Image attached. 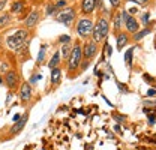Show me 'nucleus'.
I'll list each match as a JSON object with an SVG mask.
<instances>
[{
  "label": "nucleus",
  "instance_id": "nucleus-8",
  "mask_svg": "<svg viewBox=\"0 0 156 150\" xmlns=\"http://www.w3.org/2000/svg\"><path fill=\"white\" fill-rule=\"evenodd\" d=\"M96 51H98V45L95 42H87V44L84 45V57H86L87 60H89L90 57L95 56Z\"/></svg>",
  "mask_w": 156,
  "mask_h": 150
},
{
  "label": "nucleus",
  "instance_id": "nucleus-16",
  "mask_svg": "<svg viewBox=\"0 0 156 150\" xmlns=\"http://www.w3.org/2000/svg\"><path fill=\"white\" fill-rule=\"evenodd\" d=\"M128 42V36L125 35V33H122V35H119V38H117V48L119 50H122L123 48V45Z\"/></svg>",
  "mask_w": 156,
  "mask_h": 150
},
{
  "label": "nucleus",
  "instance_id": "nucleus-1",
  "mask_svg": "<svg viewBox=\"0 0 156 150\" xmlns=\"http://www.w3.org/2000/svg\"><path fill=\"white\" fill-rule=\"evenodd\" d=\"M93 39H95V42H99V41H102L104 38L107 36V33H108V23L105 21V20H99L96 23V26L93 27Z\"/></svg>",
  "mask_w": 156,
  "mask_h": 150
},
{
  "label": "nucleus",
  "instance_id": "nucleus-2",
  "mask_svg": "<svg viewBox=\"0 0 156 150\" xmlns=\"http://www.w3.org/2000/svg\"><path fill=\"white\" fill-rule=\"evenodd\" d=\"M81 57H83V50H81L80 45H77V47L71 51V54H69V69H71V71L77 69L78 66H80Z\"/></svg>",
  "mask_w": 156,
  "mask_h": 150
},
{
  "label": "nucleus",
  "instance_id": "nucleus-31",
  "mask_svg": "<svg viewBox=\"0 0 156 150\" xmlns=\"http://www.w3.org/2000/svg\"><path fill=\"white\" fill-rule=\"evenodd\" d=\"M110 2H111L113 6H119V3H120V0H110Z\"/></svg>",
  "mask_w": 156,
  "mask_h": 150
},
{
  "label": "nucleus",
  "instance_id": "nucleus-15",
  "mask_svg": "<svg viewBox=\"0 0 156 150\" xmlns=\"http://www.w3.org/2000/svg\"><path fill=\"white\" fill-rule=\"evenodd\" d=\"M24 6H26L24 2H15V3L12 5V9H11V11H12L14 14H20V12L24 9Z\"/></svg>",
  "mask_w": 156,
  "mask_h": 150
},
{
  "label": "nucleus",
  "instance_id": "nucleus-26",
  "mask_svg": "<svg viewBox=\"0 0 156 150\" xmlns=\"http://www.w3.org/2000/svg\"><path fill=\"white\" fill-rule=\"evenodd\" d=\"M122 18L125 20V23H126V21H128V20H129V14H128V12H125V11H123V12H122Z\"/></svg>",
  "mask_w": 156,
  "mask_h": 150
},
{
  "label": "nucleus",
  "instance_id": "nucleus-32",
  "mask_svg": "<svg viewBox=\"0 0 156 150\" xmlns=\"http://www.w3.org/2000/svg\"><path fill=\"white\" fill-rule=\"evenodd\" d=\"M105 48H107V54H108V56H111V48H110V45H108V44L105 45Z\"/></svg>",
  "mask_w": 156,
  "mask_h": 150
},
{
  "label": "nucleus",
  "instance_id": "nucleus-33",
  "mask_svg": "<svg viewBox=\"0 0 156 150\" xmlns=\"http://www.w3.org/2000/svg\"><path fill=\"white\" fill-rule=\"evenodd\" d=\"M134 2H136V3H140V5H146L149 0H134Z\"/></svg>",
  "mask_w": 156,
  "mask_h": 150
},
{
  "label": "nucleus",
  "instance_id": "nucleus-34",
  "mask_svg": "<svg viewBox=\"0 0 156 150\" xmlns=\"http://www.w3.org/2000/svg\"><path fill=\"white\" fill-rule=\"evenodd\" d=\"M20 117H21L20 114H15V116H14V122H18V120H20Z\"/></svg>",
  "mask_w": 156,
  "mask_h": 150
},
{
  "label": "nucleus",
  "instance_id": "nucleus-36",
  "mask_svg": "<svg viewBox=\"0 0 156 150\" xmlns=\"http://www.w3.org/2000/svg\"><path fill=\"white\" fill-rule=\"evenodd\" d=\"M116 120L117 122H123V117L122 116H116Z\"/></svg>",
  "mask_w": 156,
  "mask_h": 150
},
{
  "label": "nucleus",
  "instance_id": "nucleus-22",
  "mask_svg": "<svg viewBox=\"0 0 156 150\" xmlns=\"http://www.w3.org/2000/svg\"><path fill=\"white\" fill-rule=\"evenodd\" d=\"M54 12H56V5H48V8H47V14L51 15V14H54Z\"/></svg>",
  "mask_w": 156,
  "mask_h": 150
},
{
  "label": "nucleus",
  "instance_id": "nucleus-30",
  "mask_svg": "<svg viewBox=\"0 0 156 150\" xmlns=\"http://www.w3.org/2000/svg\"><path fill=\"white\" fill-rule=\"evenodd\" d=\"M149 17H150L149 14H144V15H143V21H144V23H149V21H147V20H149Z\"/></svg>",
  "mask_w": 156,
  "mask_h": 150
},
{
  "label": "nucleus",
  "instance_id": "nucleus-13",
  "mask_svg": "<svg viewBox=\"0 0 156 150\" xmlns=\"http://www.w3.org/2000/svg\"><path fill=\"white\" fill-rule=\"evenodd\" d=\"M126 27H128V30H129V32H136V30H138V27H140V24L136 23L135 18L129 17V20L126 21Z\"/></svg>",
  "mask_w": 156,
  "mask_h": 150
},
{
  "label": "nucleus",
  "instance_id": "nucleus-39",
  "mask_svg": "<svg viewBox=\"0 0 156 150\" xmlns=\"http://www.w3.org/2000/svg\"><path fill=\"white\" fill-rule=\"evenodd\" d=\"M0 83H2V77H0Z\"/></svg>",
  "mask_w": 156,
  "mask_h": 150
},
{
  "label": "nucleus",
  "instance_id": "nucleus-12",
  "mask_svg": "<svg viewBox=\"0 0 156 150\" xmlns=\"http://www.w3.org/2000/svg\"><path fill=\"white\" fill-rule=\"evenodd\" d=\"M60 78H62V71L58 68L51 69V84L53 86H57L58 83H60Z\"/></svg>",
  "mask_w": 156,
  "mask_h": 150
},
{
  "label": "nucleus",
  "instance_id": "nucleus-21",
  "mask_svg": "<svg viewBox=\"0 0 156 150\" xmlns=\"http://www.w3.org/2000/svg\"><path fill=\"white\" fill-rule=\"evenodd\" d=\"M62 54H63L65 59H69V54H71V53H69V47H68V44L63 45V48H62Z\"/></svg>",
  "mask_w": 156,
  "mask_h": 150
},
{
  "label": "nucleus",
  "instance_id": "nucleus-40",
  "mask_svg": "<svg viewBox=\"0 0 156 150\" xmlns=\"http://www.w3.org/2000/svg\"><path fill=\"white\" fill-rule=\"evenodd\" d=\"M0 42H2V41H0Z\"/></svg>",
  "mask_w": 156,
  "mask_h": 150
},
{
  "label": "nucleus",
  "instance_id": "nucleus-18",
  "mask_svg": "<svg viewBox=\"0 0 156 150\" xmlns=\"http://www.w3.org/2000/svg\"><path fill=\"white\" fill-rule=\"evenodd\" d=\"M15 36L21 39V41H27V30H24V29H21V30H17L15 33H14Z\"/></svg>",
  "mask_w": 156,
  "mask_h": 150
},
{
  "label": "nucleus",
  "instance_id": "nucleus-4",
  "mask_svg": "<svg viewBox=\"0 0 156 150\" xmlns=\"http://www.w3.org/2000/svg\"><path fill=\"white\" fill-rule=\"evenodd\" d=\"M18 81H20V77L15 71H9L6 72V77H5V83L9 89H15L18 86Z\"/></svg>",
  "mask_w": 156,
  "mask_h": 150
},
{
  "label": "nucleus",
  "instance_id": "nucleus-5",
  "mask_svg": "<svg viewBox=\"0 0 156 150\" xmlns=\"http://www.w3.org/2000/svg\"><path fill=\"white\" fill-rule=\"evenodd\" d=\"M32 98V86L29 83H23L21 89H20V99L23 102H29Z\"/></svg>",
  "mask_w": 156,
  "mask_h": 150
},
{
  "label": "nucleus",
  "instance_id": "nucleus-7",
  "mask_svg": "<svg viewBox=\"0 0 156 150\" xmlns=\"http://www.w3.org/2000/svg\"><path fill=\"white\" fill-rule=\"evenodd\" d=\"M27 117H29V114L26 112V114H23L21 117H20L18 122H15V125L12 126V129H11V134H18V132H21V129L24 128V125H26V122H27Z\"/></svg>",
  "mask_w": 156,
  "mask_h": 150
},
{
  "label": "nucleus",
  "instance_id": "nucleus-9",
  "mask_svg": "<svg viewBox=\"0 0 156 150\" xmlns=\"http://www.w3.org/2000/svg\"><path fill=\"white\" fill-rule=\"evenodd\" d=\"M38 21H39V12L38 11H32L29 15H27V18H26V26L27 27H35L36 24H38Z\"/></svg>",
  "mask_w": 156,
  "mask_h": 150
},
{
  "label": "nucleus",
  "instance_id": "nucleus-24",
  "mask_svg": "<svg viewBox=\"0 0 156 150\" xmlns=\"http://www.w3.org/2000/svg\"><path fill=\"white\" fill-rule=\"evenodd\" d=\"M71 41V38L69 36H60V42H65V44H68Z\"/></svg>",
  "mask_w": 156,
  "mask_h": 150
},
{
  "label": "nucleus",
  "instance_id": "nucleus-37",
  "mask_svg": "<svg viewBox=\"0 0 156 150\" xmlns=\"http://www.w3.org/2000/svg\"><path fill=\"white\" fill-rule=\"evenodd\" d=\"M56 6H65V2H57Z\"/></svg>",
  "mask_w": 156,
  "mask_h": 150
},
{
  "label": "nucleus",
  "instance_id": "nucleus-35",
  "mask_svg": "<svg viewBox=\"0 0 156 150\" xmlns=\"http://www.w3.org/2000/svg\"><path fill=\"white\" fill-rule=\"evenodd\" d=\"M149 122H150V123L153 125V123H155V116H150V119H149Z\"/></svg>",
  "mask_w": 156,
  "mask_h": 150
},
{
  "label": "nucleus",
  "instance_id": "nucleus-27",
  "mask_svg": "<svg viewBox=\"0 0 156 150\" xmlns=\"http://www.w3.org/2000/svg\"><path fill=\"white\" fill-rule=\"evenodd\" d=\"M156 95V90L155 89H150V90H147V96H155Z\"/></svg>",
  "mask_w": 156,
  "mask_h": 150
},
{
  "label": "nucleus",
  "instance_id": "nucleus-29",
  "mask_svg": "<svg viewBox=\"0 0 156 150\" xmlns=\"http://www.w3.org/2000/svg\"><path fill=\"white\" fill-rule=\"evenodd\" d=\"M119 27H120V15L116 17V29H119Z\"/></svg>",
  "mask_w": 156,
  "mask_h": 150
},
{
  "label": "nucleus",
  "instance_id": "nucleus-14",
  "mask_svg": "<svg viewBox=\"0 0 156 150\" xmlns=\"http://www.w3.org/2000/svg\"><path fill=\"white\" fill-rule=\"evenodd\" d=\"M58 63H60V54L56 53L54 56L51 57V60L48 62V66H50L51 69H54V68H58Z\"/></svg>",
  "mask_w": 156,
  "mask_h": 150
},
{
  "label": "nucleus",
  "instance_id": "nucleus-10",
  "mask_svg": "<svg viewBox=\"0 0 156 150\" xmlns=\"http://www.w3.org/2000/svg\"><path fill=\"white\" fill-rule=\"evenodd\" d=\"M74 17H75V12L72 11V9H66L65 12H62L60 15L57 17V20L60 21V23H71L72 20H74Z\"/></svg>",
  "mask_w": 156,
  "mask_h": 150
},
{
  "label": "nucleus",
  "instance_id": "nucleus-23",
  "mask_svg": "<svg viewBox=\"0 0 156 150\" xmlns=\"http://www.w3.org/2000/svg\"><path fill=\"white\" fill-rule=\"evenodd\" d=\"M149 33V30H143L141 33H138V35H135V41H138V39H141V38H144L146 35Z\"/></svg>",
  "mask_w": 156,
  "mask_h": 150
},
{
  "label": "nucleus",
  "instance_id": "nucleus-11",
  "mask_svg": "<svg viewBox=\"0 0 156 150\" xmlns=\"http://www.w3.org/2000/svg\"><path fill=\"white\" fill-rule=\"evenodd\" d=\"M96 6V0H83V12L90 14Z\"/></svg>",
  "mask_w": 156,
  "mask_h": 150
},
{
  "label": "nucleus",
  "instance_id": "nucleus-19",
  "mask_svg": "<svg viewBox=\"0 0 156 150\" xmlns=\"http://www.w3.org/2000/svg\"><path fill=\"white\" fill-rule=\"evenodd\" d=\"M132 53H134V48L128 50V53L125 54V62H126L128 66H131V63H132Z\"/></svg>",
  "mask_w": 156,
  "mask_h": 150
},
{
  "label": "nucleus",
  "instance_id": "nucleus-3",
  "mask_svg": "<svg viewBox=\"0 0 156 150\" xmlns=\"http://www.w3.org/2000/svg\"><path fill=\"white\" fill-rule=\"evenodd\" d=\"M78 35L80 36H87L89 33H92V30H93V23H92V20H81L80 23H78Z\"/></svg>",
  "mask_w": 156,
  "mask_h": 150
},
{
  "label": "nucleus",
  "instance_id": "nucleus-20",
  "mask_svg": "<svg viewBox=\"0 0 156 150\" xmlns=\"http://www.w3.org/2000/svg\"><path fill=\"white\" fill-rule=\"evenodd\" d=\"M44 59H45V45H42V47H41V50H39L38 60H36V62H38V65H39V63H42V62H44Z\"/></svg>",
  "mask_w": 156,
  "mask_h": 150
},
{
  "label": "nucleus",
  "instance_id": "nucleus-28",
  "mask_svg": "<svg viewBox=\"0 0 156 150\" xmlns=\"http://www.w3.org/2000/svg\"><path fill=\"white\" fill-rule=\"evenodd\" d=\"M6 6V0H0V11H3Z\"/></svg>",
  "mask_w": 156,
  "mask_h": 150
},
{
  "label": "nucleus",
  "instance_id": "nucleus-6",
  "mask_svg": "<svg viewBox=\"0 0 156 150\" xmlns=\"http://www.w3.org/2000/svg\"><path fill=\"white\" fill-rule=\"evenodd\" d=\"M24 42H26V41H21V39H18L15 35H11V36H8V39H6L8 47H9L11 50H15V51H18L20 48L23 47V44H24Z\"/></svg>",
  "mask_w": 156,
  "mask_h": 150
},
{
  "label": "nucleus",
  "instance_id": "nucleus-17",
  "mask_svg": "<svg viewBox=\"0 0 156 150\" xmlns=\"http://www.w3.org/2000/svg\"><path fill=\"white\" fill-rule=\"evenodd\" d=\"M9 21H11V15L2 14V15H0V27H6V26L9 24Z\"/></svg>",
  "mask_w": 156,
  "mask_h": 150
},
{
  "label": "nucleus",
  "instance_id": "nucleus-38",
  "mask_svg": "<svg viewBox=\"0 0 156 150\" xmlns=\"http://www.w3.org/2000/svg\"><path fill=\"white\" fill-rule=\"evenodd\" d=\"M114 129H116V132H122V131H120V126H119V125H117V126L114 128Z\"/></svg>",
  "mask_w": 156,
  "mask_h": 150
},
{
  "label": "nucleus",
  "instance_id": "nucleus-25",
  "mask_svg": "<svg viewBox=\"0 0 156 150\" xmlns=\"http://www.w3.org/2000/svg\"><path fill=\"white\" fill-rule=\"evenodd\" d=\"M42 78V75H35L33 78H30V83H36L38 80H41Z\"/></svg>",
  "mask_w": 156,
  "mask_h": 150
}]
</instances>
